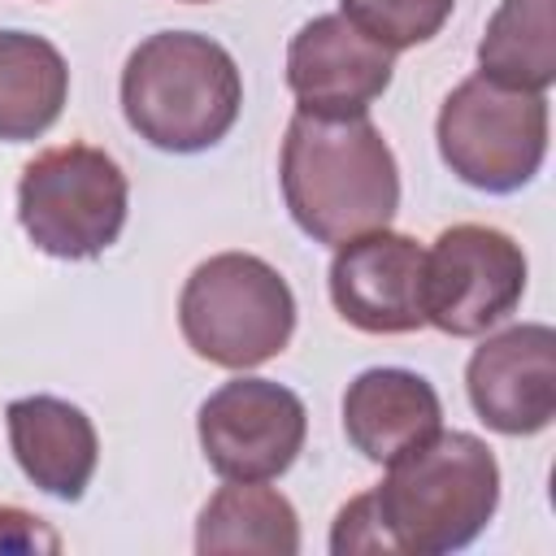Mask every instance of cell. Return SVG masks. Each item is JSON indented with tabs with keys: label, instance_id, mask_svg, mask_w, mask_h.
Segmentation results:
<instances>
[{
	"label": "cell",
	"instance_id": "1",
	"mask_svg": "<svg viewBox=\"0 0 556 556\" xmlns=\"http://www.w3.org/2000/svg\"><path fill=\"white\" fill-rule=\"evenodd\" d=\"M278 178L291 222L326 248L391 226L400 208L395 156L365 113L313 117L295 109L282 139Z\"/></svg>",
	"mask_w": 556,
	"mask_h": 556
},
{
	"label": "cell",
	"instance_id": "2",
	"mask_svg": "<svg viewBox=\"0 0 556 556\" xmlns=\"http://www.w3.org/2000/svg\"><path fill=\"white\" fill-rule=\"evenodd\" d=\"M374 504L391 552L447 556L469 547L500 504L495 452L469 430H439L387 465Z\"/></svg>",
	"mask_w": 556,
	"mask_h": 556
},
{
	"label": "cell",
	"instance_id": "3",
	"mask_svg": "<svg viewBox=\"0 0 556 556\" xmlns=\"http://www.w3.org/2000/svg\"><path fill=\"white\" fill-rule=\"evenodd\" d=\"M243 104L235 56L195 30L148 35L122 70V113L161 152H204L230 135Z\"/></svg>",
	"mask_w": 556,
	"mask_h": 556
},
{
	"label": "cell",
	"instance_id": "4",
	"mask_svg": "<svg viewBox=\"0 0 556 556\" xmlns=\"http://www.w3.org/2000/svg\"><path fill=\"white\" fill-rule=\"evenodd\" d=\"M178 326L200 361L243 374L291 343L295 295L269 261L252 252H217L182 282Z\"/></svg>",
	"mask_w": 556,
	"mask_h": 556
},
{
	"label": "cell",
	"instance_id": "5",
	"mask_svg": "<svg viewBox=\"0 0 556 556\" xmlns=\"http://www.w3.org/2000/svg\"><path fill=\"white\" fill-rule=\"evenodd\" d=\"M130 187L122 165L91 143L39 152L17 178V222L56 261H91L117 243Z\"/></svg>",
	"mask_w": 556,
	"mask_h": 556
},
{
	"label": "cell",
	"instance_id": "6",
	"mask_svg": "<svg viewBox=\"0 0 556 556\" xmlns=\"http://www.w3.org/2000/svg\"><path fill=\"white\" fill-rule=\"evenodd\" d=\"M434 139L460 182L486 195L521 191L547 156V96L473 74L443 100Z\"/></svg>",
	"mask_w": 556,
	"mask_h": 556
},
{
	"label": "cell",
	"instance_id": "7",
	"mask_svg": "<svg viewBox=\"0 0 556 556\" xmlns=\"http://www.w3.org/2000/svg\"><path fill=\"white\" fill-rule=\"evenodd\" d=\"M526 295V252L513 235L460 222L439 230L421 261L426 326L452 339H478L500 326Z\"/></svg>",
	"mask_w": 556,
	"mask_h": 556
},
{
	"label": "cell",
	"instance_id": "8",
	"mask_svg": "<svg viewBox=\"0 0 556 556\" xmlns=\"http://www.w3.org/2000/svg\"><path fill=\"white\" fill-rule=\"evenodd\" d=\"M195 434L217 478L269 482L295 465L308 413L295 391L269 378H230L200 404Z\"/></svg>",
	"mask_w": 556,
	"mask_h": 556
},
{
	"label": "cell",
	"instance_id": "9",
	"mask_svg": "<svg viewBox=\"0 0 556 556\" xmlns=\"http://www.w3.org/2000/svg\"><path fill=\"white\" fill-rule=\"evenodd\" d=\"M395 52L361 35L343 13H321L291 35L287 87L300 113L313 117H356L391 87Z\"/></svg>",
	"mask_w": 556,
	"mask_h": 556
},
{
	"label": "cell",
	"instance_id": "10",
	"mask_svg": "<svg viewBox=\"0 0 556 556\" xmlns=\"http://www.w3.org/2000/svg\"><path fill=\"white\" fill-rule=\"evenodd\" d=\"M473 413L500 434H539L556 417V330L543 321L482 339L465 365Z\"/></svg>",
	"mask_w": 556,
	"mask_h": 556
},
{
	"label": "cell",
	"instance_id": "11",
	"mask_svg": "<svg viewBox=\"0 0 556 556\" xmlns=\"http://www.w3.org/2000/svg\"><path fill=\"white\" fill-rule=\"evenodd\" d=\"M421 261L426 252L417 239L387 226L339 243L330 261V300L339 317L365 334L421 330Z\"/></svg>",
	"mask_w": 556,
	"mask_h": 556
},
{
	"label": "cell",
	"instance_id": "12",
	"mask_svg": "<svg viewBox=\"0 0 556 556\" xmlns=\"http://www.w3.org/2000/svg\"><path fill=\"white\" fill-rule=\"evenodd\" d=\"M439 430H443L439 391L413 369L378 365L356 374L343 391V434L374 465H391L395 456L413 452Z\"/></svg>",
	"mask_w": 556,
	"mask_h": 556
},
{
	"label": "cell",
	"instance_id": "13",
	"mask_svg": "<svg viewBox=\"0 0 556 556\" xmlns=\"http://www.w3.org/2000/svg\"><path fill=\"white\" fill-rule=\"evenodd\" d=\"M4 421H9V447L22 473L56 500H70V504L83 500L100 460V439L91 417L70 400L26 395L4 408Z\"/></svg>",
	"mask_w": 556,
	"mask_h": 556
},
{
	"label": "cell",
	"instance_id": "14",
	"mask_svg": "<svg viewBox=\"0 0 556 556\" xmlns=\"http://www.w3.org/2000/svg\"><path fill=\"white\" fill-rule=\"evenodd\" d=\"M70 65L43 35L0 30V139L30 143L61 117Z\"/></svg>",
	"mask_w": 556,
	"mask_h": 556
},
{
	"label": "cell",
	"instance_id": "15",
	"mask_svg": "<svg viewBox=\"0 0 556 556\" xmlns=\"http://www.w3.org/2000/svg\"><path fill=\"white\" fill-rule=\"evenodd\" d=\"M195 552H261V556H295L300 552V517L291 500L265 482H226L195 521Z\"/></svg>",
	"mask_w": 556,
	"mask_h": 556
},
{
	"label": "cell",
	"instance_id": "16",
	"mask_svg": "<svg viewBox=\"0 0 556 556\" xmlns=\"http://www.w3.org/2000/svg\"><path fill=\"white\" fill-rule=\"evenodd\" d=\"M478 74L500 87L547 96V87L556 83V4L504 0L478 43Z\"/></svg>",
	"mask_w": 556,
	"mask_h": 556
},
{
	"label": "cell",
	"instance_id": "17",
	"mask_svg": "<svg viewBox=\"0 0 556 556\" xmlns=\"http://www.w3.org/2000/svg\"><path fill=\"white\" fill-rule=\"evenodd\" d=\"M456 0H339V13L387 52L417 48L443 30Z\"/></svg>",
	"mask_w": 556,
	"mask_h": 556
},
{
	"label": "cell",
	"instance_id": "18",
	"mask_svg": "<svg viewBox=\"0 0 556 556\" xmlns=\"http://www.w3.org/2000/svg\"><path fill=\"white\" fill-rule=\"evenodd\" d=\"M330 552L334 556H356V552H391V539L382 530V517H378V504H374V491L348 500L334 517V530H330Z\"/></svg>",
	"mask_w": 556,
	"mask_h": 556
},
{
	"label": "cell",
	"instance_id": "19",
	"mask_svg": "<svg viewBox=\"0 0 556 556\" xmlns=\"http://www.w3.org/2000/svg\"><path fill=\"white\" fill-rule=\"evenodd\" d=\"M0 552H22V556L61 552V539H56V530H52L43 517L4 504V508H0Z\"/></svg>",
	"mask_w": 556,
	"mask_h": 556
},
{
	"label": "cell",
	"instance_id": "20",
	"mask_svg": "<svg viewBox=\"0 0 556 556\" xmlns=\"http://www.w3.org/2000/svg\"><path fill=\"white\" fill-rule=\"evenodd\" d=\"M187 4H204V0H187Z\"/></svg>",
	"mask_w": 556,
	"mask_h": 556
}]
</instances>
